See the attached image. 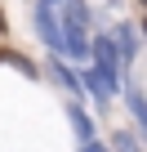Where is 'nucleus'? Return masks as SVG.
I'll return each mask as SVG.
<instances>
[{"instance_id": "1", "label": "nucleus", "mask_w": 147, "mask_h": 152, "mask_svg": "<svg viewBox=\"0 0 147 152\" xmlns=\"http://www.w3.org/2000/svg\"><path fill=\"white\" fill-rule=\"evenodd\" d=\"M36 31L45 36V45L54 49V54H62V40H58V14H54V5H36Z\"/></svg>"}, {"instance_id": "2", "label": "nucleus", "mask_w": 147, "mask_h": 152, "mask_svg": "<svg viewBox=\"0 0 147 152\" xmlns=\"http://www.w3.org/2000/svg\"><path fill=\"white\" fill-rule=\"evenodd\" d=\"M112 40H116L120 67H134V58H138V31H134L129 23H116V27H112Z\"/></svg>"}, {"instance_id": "3", "label": "nucleus", "mask_w": 147, "mask_h": 152, "mask_svg": "<svg viewBox=\"0 0 147 152\" xmlns=\"http://www.w3.org/2000/svg\"><path fill=\"white\" fill-rule=\"evenodd\" d=\"M120 90H125V103H129V112H134V121H138V130H143V125H147V103H143L138 81H134V76H125V81H120Z\"/></svg>"}, {"instance_id": "4", "label": "nucleus", "mask_w": 147, "mask_h": 152, "mask_svg": "<svg viewBox=\"0 0 147 152\" xmlns=\"http://www.w3.org/2000/svg\"><path fill=\"white\" fill-rule=\"evenodd\" d=\"M67 116H71V130H76V139H80V143H85V139H98V134H94V116H89L80 103H71V107H67Z\"/></svg>"}, {"instance_id": "5", "label": "nucleus", "mask_w": 147, "mask_h": 152, "mask_svg": "<svg viewBox=\"0 0 147 152\" xmlns=\"http://www.w3.org/2000/svg\"><path fill=\"white\" fill-rule=\"evenodd\" d=\"M0 63H9L14 72H22V76H36V63L31 58H22L18 49H5V45H0Z\"/></svg>"}, {"instance_id": "6", "label": "nucleus", "mask_w": 147, "mask_h": 152, "mask_svg": "<svg viewBox=\"0 0 147 152\" xmlns=\"http://www.w3.org/2000/svg\"><path fill=\"white\" fill-rule=\"evenodd\" d=\"M112 143H116V148H120V152H138V143H134V139H129V134H112Z\"/></svg>"}, {"instance_id": "7", "label": "nucleus", "mask_w": 147, "mask_h": 152, "mask_svg": "<svg viewBox=\"0 0 147 152\" xmlns=\"http://www.w3.org/2000/svg\"><path fill=\"white\" fill-rule=\"evenodd\" d=\"M80 152H107V148H103L98 139H85V143H80Z\"/></svg>"}, {"instance_id": "8", "label": "nucleus", "mask_w": 147, "mask_h": 152, "mask_svg": "<svg viewBox=\"0 0 147 152\" xmlns=\"http://www.w3.org/2000/svg\"><path fill=\"white\" fill-rule=\"evenodd\" d=\"M0 31H5V14H0Z\"/></svg>"}, {"instance_id": "9", "label": "nucleus", "mask_w": 147, "mask_h": 152, "mask_svg": "<svg viewBox=\"0 0 147 152\" xmlns=\"http://www.w3.org/2000/svg\"><path fill=\"white\" fill-rule=\"evenodd\" d=\"M45 5H58V0H45Z\"/></svg>"}]
</instances>
